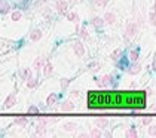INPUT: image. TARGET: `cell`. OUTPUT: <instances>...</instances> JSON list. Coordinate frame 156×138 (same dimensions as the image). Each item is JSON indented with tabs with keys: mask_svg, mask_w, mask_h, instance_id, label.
<instances>
[{
	"mask_svg": "<svg viewBox=\"0 0 156 138\" xmlns=\"http://www.w3.org/2000/svg\"><path fill=\"white\" fill-rule=\"evenodd\" d=\"M126 39L129 40V39H132L134 36H135V33H137V25L134 24V22H129L128 25H126Z\"/></svg>",
	"mask_w": 156,
	"mask_h": 138,
	"instance_id": "6da1fadb",
	"label": "cell"
},
{
	"mask_svg": "<svg viewBox=\"0 0 156 138\" xmlns=\"http://www.w3.org/2000/svg\"><path fill=\"white\" fill-rule=\"evenodd\" d=\"M73 50L77 57H83L85 55V46L82 45L80 42H74L73 43Z\"/></svg>",
	"mask_w": 156,
	"mask_h": 138,
	"instance_id": "7a4b0ae2",
	"label": "cell"
},
{
	"mask_svg": "<svg viewBox=\"0 0 156 138\" xmlns=\"http://www.w3.org/2000/svg\"><path fill=\"white\" fill-rule=\"evenodd\" d=\"M103 21H104V24L111 25V24H115V22H116V15H115L113 12H106V13H104Z\"/></svg>",
	"mask_w": 156,
	"mask_h": 138,
	"instance_id": "3957f363",
	"label": "cell"
},
{
	"mask_svg": "<svg viewBox=\"0 0 156 138\" xmlns=\"http://www.w3.org/2000/svg\"><path fill=\"white\" fill-rule=\"evenodd\" d=\"M57 11L59 12V13H66V11H67V2L66 0H57Z\"/></svg>",
	"mask_w": 156,
	"mask_h": 138,
	"instance_id": "277c9868",
	"label": "cell"
},
{
	"mask_svg": "<svg viewBox=\"0 0 156 138\" xmlns=\"http://www.w3.org/2000/svg\"><path fill=\"white\" fill-rule=\"evenodd\" d=\"M15 101H16V98H15V92H12L11 95L5 100V108H11V107L15 104Z\"/></svg>",
	"mask_w": 156,
	"mask_h": 138,
	"instance_id": "5b68a950",
	"label": "cell"
},
{
	"mask_svg": "<svg viewBox=\"0 0 156 138\" xmlns=\"http://www.w3.org/2000/svg\"><path fill=\"white\" fill-rule=\"evenodd\" d=\"M110 79H111V77H110L109 74H104V76L101 77V82H98V86H100V88H109Z\"/></svg>",
	"mask_w": 156,
	"mask_h": 138,
	"instance_id": "8992f818",
	"label": "cell"
},
{
	"mask_svg": "<svg viewBox=\"0 0 156 138\" xmlns=\"http://www.w3.org/2000/svg\"><path fill=\"white\" fill-rule=\"evenodd\" d=\"M95 125H97L98 128H101V129H104V128L109 126V119H106V117H100V119L95 120Z\"/></svg>",
	"mask_w": 156,
	"mask_h": 138,
	"instance_id": "52a82bcc",
	"label": "cell"
},
{
	"mask_svg": "<svg viewBox=\"0 0 156 138\" xmlns=\"http://www.w3.org/2000/svg\"><path fill=\"white\" fill-rule=\"evenodd\" d=\"M11 9L9 3L6 2V0H0V13H7Z\"/></svg>",
	"mask_w": 156,
	"mask_h": 138,
	"instance_id": "ba28073f",
	"label": "cell"
},
{
	"mask_svg": "<svg viewBox=\"0 0 156 138\" xmlns=\"http://www.w3.org/2000/svg\"><path fill=\"white\" fill-rule=\"evenodd\" d=\"M30 39H31V42H39L42 39V31L40 30H33L31 34H30Z\"/></svg>",
	"mask_w": 156,
	"mask_h": 138,
	"instance_id": "9c48e42d",
	"label": "cell"
},
{
	"mask_svg": "<svg viewBox=\"0 0 156 138\" xmlns=\"http://www.w3.org/2000/svg\"><path fill=\"white\" fill-rule=\"evenodd\" d=\"M61 110H63V111H73V110H74V104H73L72 101H66V102H63Z\"/></svg>",
	"mask_w": 156,
	"mask_h": 138,
	"instance_id": "30bf717a",
	"label": "cell"
},
{
	"mask_svg": "<svg viewBox=\"0 0 156 138\" xmlns=\"http://www.w3.org/2000/svg\"><path fill=\"white\" fill-rule=\"evenodd\" d=\"M52 71H54V67H52V64H51V63H46L45 67H43V74L48 77V76L52 74Z\"/></svg>",
	"mask_w": 156,
	"mask_h": 138,
	"instance_id": "8fae6325",
	"label": "cell"
},
{
	"mask_svg": "<svg viewBox=\"0 0 156 138\" xmlns=\"http://www.w3.org/2000/svg\"><path fill=\"white\" fill-rule=\"evenodd\" d=\"M63 128H64L66 132H73L74 129H76V123H73V122H66V123L63 125Z\"/></svg>",
	"mask_w": 156,
	"mask_h": 138,
	"instance_id": "7c38bea8",
	"label": "cell"
},
{
	"mask_svg": "<svg viewBox=\"0 0 156 138\" xmlns=\"http://www.w3.org/2000/svg\"><path fill=\"white\" fill-rule=\"evenodd\" d=\"M36 134H37V135H45V134H46V125L37 123V126H36Z\"/></svg>",
	"mask_w": 156,
	"mask_h": 138,
	"instance_id": "4fadbf2b",
	"label": "cell"
},
{
	"mask_svg": "<svg viewBox=\"0 0 156 138\" xmlns=\"http://www.w3.org/2000/svg\"><path fill=\"white\" fill-rule=\"evenodd\" d=\"M20 76H21V79H22V80H27L28 77L31 76V71H30V68H22V70L20 71Z\"/></svg>",
	"mask_w": 156,
	"mask_h": 138,
	"instance_id": "5bb4252c",
	"label": "cell"
},
{
	"mask_svg": "<svg viewBox=\"0 0 156 138\" xmlns=\"http://www.w3.org/2000/svg\"><path fill=\"white\" fill-rule=\"evenodd\" d=\"M57 100H58L57 94H51V95L46 98V104H48V106H54L55 102H57Z\"/></svg>",
	"mask_w": 156,
	"mask_h": 138,
	"instance_id": "9a60e30c",
	"label": "cell"
},
{
	"mask_svg": "<svg viewBox=\"0 0 156 138\" xmlns=\"http://www.w3.org/2000/svg\"><path fill=\"white\" fill-rule=\"evenodd\" d=\"M67 20L74 22V24H77V22H79V16H77L76 12H70V13H67Z\"/></svg>",
	"mask_w": 156,
	"mask_h": 138,
	"instance_id": "2e32d148",
	"label": "cell"
},
{
	"mask_svg": "<svg viewBox=\"0 0 156 138\" xmlns=\"http://www.w3.org/2000/svg\"><path fill=\"white\" fill-rule=\"evenodd\" d=\"M138 134H137V129H135V126H131L126 131V137H129V138H135Z\"/></svg>",
	"mask_w": 156,
	"mask_h": 138,
	"instance_id": "e0dca14e",
	"label": "cell"
},
{
	"mask_svg": "<svg viewBox=\"0 0 156 138\" xmlns=\"http://www.w3.org/2000/svg\"><path fill=\"white\" fill-rule=\"evenodd\" d=\"M79 31H80V33H79V36H80V37H82L83 40H88V39H89V34H88V30H86L85 27H82V28H80Z\"/></svg>",
	"mask_w": 156,
	"mask_h": 138,
	"instance_id": "ac0fdd59",
	"label": "cell"
},
{
	"mask_svg": "<svg viewBox=\"0 0 156 138\" xmlns=\"http://www.w3.org/2000/svg\"><path fill=\"white\" fill-rule=\"evenodd\" d=\"M27 80H28V83H27V86H28V88H30V89H33V88H36V86H37V79H33V77L30 76V77H28V79H27Z\"/></svg>",
	"mask_w": 156,
	"mask_h": 138,
	"instance_id": "d6986e66",
	"label": "cell"
},
{
	"mask_svg": "<svg viewBox=\"0 0 156 138\" xmlns=\"http://www.w3.org/2000/svg\"><path fill=\"white\" fill-rule=\"evenodd\" d=\"M140 70H141V65L140 64H134L131 68H129V74H137Z\"/></svg>",
	"mask_w": 156,
	"mask_h": 138,
	"instance_id": "ffe728a7",
	"label": "cell"
},
{
	"mask_svg": "<svg viewBox=\"0 0 156 138\" xmlns=\"http://www.w3.org/2000/svg\"><path fill=\"white\" fill-rule=\"evenodd\" d=\"M119 55H122V49H120V48H119V49H115L113 52H111L110 58H111V59H118V58H119Z\"/></svg>",
	"mask_w": 156,
	"mask_h": 138,
	"instance_id": "44dd1931",
	"label": "cell"
},
{
	"mask_svg": "<svg viewBox=\"0 0 156 138\" xmlns=\"http://www.w3.org/2000/svg\"><path fill=\"white\" fill-rule=\"evenodd\" d=\"M27 122H28V120L25 119V117H18V119H15V123L20 125V126H25V125H27Z\"/></svg>",
	"mask_w": 156,
	"mask_h": 138,
	"instance_id": "7402d4cb",
	"label": "cell"
},
{
	"mask_svg": "<svg viewBox=\"0 0 156 138\" xmlns=\"http://www.w3.org/2000/svg\"><path fill=\"white\" fill-rule=\"evenodd\" d=\"M149 21H150L152 25H155V27H156V11H152V12H150V15H149Z\"/></svg>",
	"mask_w": 156,
	"mask_h": 138,
	"instance_id": "603a6c76",
	"label": "cell"
},
{
	"mask_svg": "<svg viewBox=\"0 0 156 138\" xmlns=\"http://www.w3.org/2000/svg\"><path fill=\"white\" fill-rule=\"evenodd\" d=\"M129 59H131L132 63H137V59H138V50H131V54H129Z\"/></svg>",
	"mask_w": 156,
	"mask_h": 138,
	"instance_id": "cb8c5ba5",
	"label": "cell"
},
{
	"mask_svg": "<svg viewBox=\"0 0 156 138\" xmlns=\"http://www.w3.org/2000/svg\"><path fill=\"white\" fill-rule=\"evenodd\" d=\"M92 24H94L95 28H98V27H101V25L104 24V21H103L101 18H94V20H92Z\"/></svg>",
	"mask_w": 156,
	"mask_h": 138,
	"instance_id": "d4e9b609",
	"label": "cell"
},
{
	"mask_svg": "<svg viewBox=\"0 0 156 138\" xmlns=\"http://www.w3.org/2000/svg\"><path fill=\"white\" fill-rule=\"evenodd\" d=\"M21 16H22V13H21L20 11H15V12L12 13V21H20Z\"/></svg>",
	"mask_w": 156,
	"mask_h": 138,
	"instance_id": "484cf974",
	"label": "cell"
},
{
	"mask_svg": "<svg viewBox=\"0 0 156 138\" xmlns=\"http://www.w3.org/2000/svg\"><path fill=\"white\" fill-rule=\"evenodd\" d=\"M91 137H94V138H98V137H101V132H100V129L98 128H94L92 131H91V134H89Z\"/></svg>",
	"mask_w": 156,
	"mask_h": 138,
	"instance_id": "4316f807",
	"label": "cell"
},
{
	"mask_svg": "<svg viewBox=\"0 0 156 138\" xmlns=\"http://www.w3.org/2000/svg\"><path fill=\"white\" fill-rule=\"evenodd\" d=\"M149 135L152 137H156V125H149Z\"/></svg>",
	"mask_w": 156,
	"mask_h": 138,
	"instance_id": "83f0119b",
	"label": "cell"
},
{
	"mask_svg": "<svg viewBox=\"0 0 156 138\" xmlns=\"http://www.w3.org/2000/svg\"><path fill=\"white\" fill-rule=\"evenodd\" d=\"M94 5H97L100 7H104L107 5V0H94Z\"/></svg>",
	"mask_w": 156,
	"mask_h": 138,
	"instance_id": "f1b7e54d",
	"label": "cell"
},
{
	"mask_svg": "<svg viewBox=\"0 0 156 138\" xmlns=\"http://www.w3.org/2000/svg\"><path fill=\"white\" fill-rule=\"evenodd\" d=\"M42 63H43V59L42 58H37L36 61H34V70H39V68L42 67Z\"/></svg>",
	"mask_w": 156,
	"mask_h": 138,
	"instance_id": "f546056e",
	"label": "cell"
},
{
	"mask_svg": "<svg viewBox=\"0 0 156 138\" xmlns=\"http://www.w3.org/2000/svg\"><path fill=\"white\" fill-rule=\"evenodd\" d=\"M141 123H143L144 126H149V125L152 123V117H143V120H141Z\"/></svg>",
	"mask_w": 156,
	"mask_h": 138,
	"instance_id": "4dcf8cb0",
	"label": "cell"
},
{
	"mask_svg": "<svg viewBox=\"0 0 156 138\" xmlns=\"http://www.w3.org/2000/svg\"><path fill=\"white\" fill-rule=\"evenodd\" d=\"M28 113H39V108L36 106H31V107H28Z\"/></svg>",
	"mask_w": 156,
	"mask_h": 138,
	"instance_id": "1f68e13d",
	"label": "cell"
},
{
	"mask_svg": "<svg viewBox=\"0 0 156 138\" xmlns=\"http://www.w3.org/2000/svg\"><path fill=\"white\" fill-rule=\"evenodd\" d=\"M68 83H70V80H68V79H61V86H63V88H67Z\"/></svg>",
	"mask_w": 156,
	"mask_h": 138,
	"instance_id": "d6a6232c",
	"label": "cell"
},
{
	"mask_svg": "<svg viewBox=\"0 0 156 138\" xmlns=\"http://www.w3.org/2000/svg\"><path fill=\"white\" fill-rule=\"evenodd\" d=\"M39 123H43V125H46V123H48V119H39Z\"/></svg>",
	"mask_w": 156,
	"mask_h": 138,
	"instance_id": "836d02e7",
	"label": "cell"
},
{
	"mask_svg": "<svg viewBox=\"0 0 156 138\" xmlns=\"http://www.w3.org/2000/svg\"><path fill=\"white\" fill-rule=\"evenodd\" d=\"M153 70L156 71V59H155V63H153Z\"/></svg>",
	"mask_w": 156,
	"mask_h": 138,
	"instance_id": "e575fe53",
	"label": "cell"
},
{
	"mask_svg": "<svg viewBox=\"0 0 156 138\" xmlns=\"http://www.w3.org/2000/svg\"><path fill=\"white\" fill-rule=\"evenodd\" d=\"M153 111H156V106H155V107H153Z\"/></svg>",
	"mask_w": 156,
	"mask_h": 138,
	"instance_id": "d590c367",
	"label": "cell"
},
{
	"mask_svg": "<svg viewBox=\"0 0 156 138\" xmlns=\"http://www.w3.org/2000/svg\"><path fill=\"white\" fill-rule=\"evenodd\" d=\"M40 2H46V0H40Z\"/></svg>",
	"mask_w": 156,
	"mask_h": 138,
	"instance_id": "8d00e7d4",
	"label": "cell"
},
{
	"mask_svg": "<svg viewBox=\"0 0 156 138\" xmlns=\"http://www.w3.org/2000/svg\"><path fill=\"white\" fill-rule=\"evenodd\" d=\"M76 2H77V0H76Z\"/></svg>",
	"mask_w": 156,
	"mask_h": 138,
	"instance_id": "74e56055",
	"label": "cell"
}]
</instances>
